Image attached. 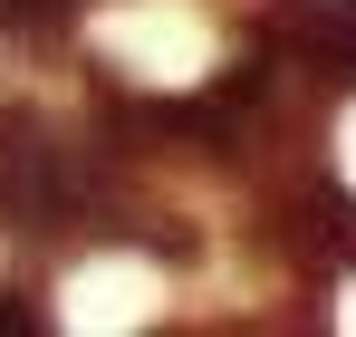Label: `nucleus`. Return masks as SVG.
Listing matches in <instances>:
<instances>
[{
    "label": "nucleus",
    "mask_w": 356,
    "mask_h": 337,
    "mask_svg": "<svg viewBox=\"0 0 356 337\" xmlns=\"http://www.w3.org/2000/svg\"><path fill=\"white\" fill-rule=\"evenodd\" d=\"M77 203H87V183H77V164H67L58 135L0 125V222L10 231H58Z\"/></svg>",
    "instance_id": "1"
}]
</instances>
